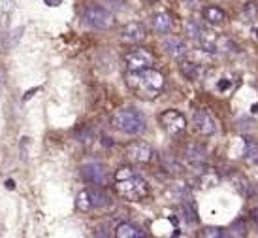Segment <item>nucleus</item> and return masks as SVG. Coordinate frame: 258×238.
I'll return each mask as SVG.
<instances>
[{
	"label": "nucleus",
	"mask_w": 258,
	"mask_h": 238,
	"mask_svg": "<svg viewBox=\"0 0 258 238\" xmlns=\"http://www.w3.org/2000/svg\"><path fill=\"white\" fill-rule=\"evenodd\" d=\"M83 23L94 30H108L115 25V19H113V14L109 10H106L104 6L91 4L83 12Z\"/></svg>",
	"instance_id": "6"
},
{
	"label": "nucleus",
	"mask_w": 258,
	"mask_h": 238,
	"mask_svg": "<svg viewBox=\"0 0 258 238\" xmlns=\"http://www.w3.org/2000/svg\"><path fill=\"white\" fill-rule=\"evenodd\" d=\"M192 125L196 132H200L204 136H211L217 132V121L209 116L206 110H196L192 114Z\"/></svg>",
	"instance_id": "11"
},
{
	"label": "nucleus",
	"mask_w": 258,
	"mask_h": 238,
	"mask_svg": "<svg viewBox=\"0 0 258 238\" xmlns=\"http://www.w3.org/2000/svg\"><path fill=\"white\" fill-rule=\"evenodd\" d=\"M164 168L168 172H179L181 170L179 163H175L172 157H164Z\"/></svg>",
	"instance_id": "20"
},
{
	"label": "nucleus",
	"mask_w": 258,
	"mask_h": 238,
	"mask_svg": "<svg viewBox=\"0 0 258 238\" xmlns=\"http://www.w3.org/2000/svg\"><path fill=\"white\" fill-rule=\"evenodd\" d=\"M185 34L192 42H196L200 50L208 51V53H215L217 36L209 29H206V25H202L200 21H196V19L185 21Z\"/></svg>",
	"instance_id": "5"
},
{
	"label": "nucleus",
	"mask_w": 258,
	"mask_h": 238,
	"mask_svg": "<svg viewBox=\"0 0 258 238\" xmlns=\"http://www.w3.org/2000/svg\"><path fill=\"white\" fill-rule=\"evenodd\" d=\"M2 2V14L8 15L14 12V6H15V0H0Z\"/></svg>",
	"instance_id": "22"
},
{
	"label": "nucleus",
	"mask_w": 258,
	"mask_h": 238,
	"mask_svg": "<svg viewBox=\"0 0 258 238\" xmlns=\"http://www.w3.org/2000/svg\"><path fill=\"white\" fill-rule=\"evenodd\" d=\"M45 2H47L49 6H58V4H60V0H45Z\"/></svg>",
	"instance_id": "24"
},
{
	"label": "nucleus",
	"mask_w": 258,
	"mask_h": 238,
	"mask_svg": "<svg viewBox=\"0 0 258 238\" xmlns=\"http://www.w3.org/2000/svg\"><path fill=\"white\" fill-rule=\"evenodd\" d=\"M243 153H245V159H247L251 165H258V144L254 140H245Z\"/></svg>",
	"instance_id": "19"
},
{
	"label": "nucleus",
	"mask_w": 258,
	"mask_h": 238,
	"mask_svg": "<svg viewBox=\"0 0 258 238\" xmlns=\"http://www.w3.org/2000/svg\"><path fill=\"white\" fill-rule=\"evenodd\" d=\"M202 15L209 25H224L226 21V14L219 6H206L202 10Z\"/></svg>",
	"instance_id": "17"
},
{
	"label": "nucleus",
	"mask_w": 258,
	"mask_h": 238,
	"mask_svg": "<svg viewBox=\"0 0 258 238\" xmlns=\"http://www.w3.org/2000/svg\"><path fill=\"white\" fill-rule=\"evenodd\" d=\"M162 47L164 51L173 59H183L188 53V43L179 36H168L164 38V42H162Z\"/></svg>",
	"instance_id": "13"
},
{
	"label": "nucleus",
	"mask_w": 258,
	"mask_h": 238,
	"mask_svg": "<svg viewBox=\"0 0 258 238\" xmlns=\"http://www.w3.org/2000/svg\"><path fill=\"white\" fill-rule=\"evenodd\" d=\"M111 125L117 130H121L130 136H138L145 130V117L134 108L117 110L111 117Z\"/></svg>",
	"instance_id": "3"
},
{
	"label": "nucleus",
	"mask_w": 258,
	"mask_h": 238,
	"mask_svg": "<svg viewBox=\"0 0 258 238\" xmlns=\"http://www.w3.org/2000/svg\"><path fill=\"white\" fill-rule=\"evenodd\" d=\"M115 191L124 201L140 202L144 201V199H147V195H149V185L130 166H121L115 172Z\"/></svg>",
	"instance_id": "2"
},
{
	"label": "nucleus",
	"mask_w": 258,
	"mask_h": 238,
	"mask_svg": "<svg viewBox=\"0 0 258 238\" xmlns=\"http://www.w3.org/2000/svg\"><path fill=\"white\" fill-rule=\"evenodd\" d=\"M181 72L185 74L186 79L198 81L204 76V65L196 63V61H181Z\"/></svg>",
	"instance_id": "15"
},
{
	"label": "nucleus",
	"mask_w": 258,
	"mask_h": 238,
	"mask_svg": "<svg viewBox=\"0 0 258 238\" xmlns=\"http://www.w3.org/2000/svg\"><path fill=\"white\" fill-rule=\"evenodd\" d=\"M185 161L194 168H204L206 166V161H208V155H206V150L198 144H190L185 148Z\"/></svg>",
	"instance_id": "14"
},
{
	"label": "nucleus",
	"mask_w": 258,
	"mask_h": 238,
	"mask_svg": "<svg viewBox=\"0 0 258 238\" xmlns=\"http://www.w3.org/2000/svg\"><path fill=\"white\" fill-rule=\"evenodd\" d=\"M252 217H254V221H256V225H258V208L252 212Z\"/></svg>",
	"instance_id": "26"
},
{
	"label": "nucleus",
	"mask_w": 258,
	"mask_h": 238,
	"mask_svg": "<svg viewBox=\"0 0 258 238\" xmlns=\"http://www.w3.org/2000/svg\"><path fill=\"white\" fill-rule=\"evenodd\" d=\"M124 65L128 72L134 70H144V68H151L155 65V55L145 47H134L124 55Z\"/></svg>",
	"instance_id": "7"
},
{
	"label": "nucleus",
	"mask_w": 258,
	"mask_h": 238,
	"mask_svg": "<svg viewBox=\"0 0 258 238\" xmlns=\"http://www.w3.org/2000/svg\"><path fill=\"white\" fill-rule=\"evenodd\" d=\"M153 29L157 30L158 34H168V32H172L173 29V19L170 14H166V12H160L153 17Z\"/></svg>",
	"instance_id": "16"
},
{
	"label": "nucleus",
	"mask_w": 258,
	"mask_h": 238,
	"mask_svg": "<svg viewBox=\"0 0 258 238\" xmlns=\"http://www.w3.org/2000/svg\"><path fill=\"white\" fill-rule=\"evenodd\" d=\"M6 187H8V189H15L14 180H8V181H6Z\"/></svg>",
	"instance_id": "25"
},
{
	"label": "nucleus",
	"mask_w": 258,
	"mask_h": 238,
	"mask_svg": "<svg viewBox=\"0 0 258 238\" xmlns=\"http://www.w3.org/2000/svg\"><path fill=\"white\" fill-rule=\"evenodd\" d=\"M147 38V29L144 27V23H126L124 27L121 29V40L122 42H128V43H140L144 42Z\"/></svg>",
	"instance_id": "12"
},
{
	"label": "nucleus",
	"mask_w": 258,
	"mask_h": 238,
	"mask_svg": "<svg viewBox=\"0 0 258 238\" xmlns=\"http://www.w3.org/2000/svg\"><path fill=\"white\" fill-rule=\"evenodd\" d=\"M126 85L138 99L153 101L164 89V76L162 72L155 70L153 66L144 68V70H134V72L126 74Z\"/></svg>",
	"instance_id": "1"
},
{
	"label": "nucleus",
	"mask_w": 258,
	"mask_h": 238,
	"mask_svg": "<svg viewBox=\"0 0 258 238\" xmlns=\"http://www.w3.org/2000/svg\"><path fill=\"white\" fill-rule=\"evenodd\" d=\"M124 155H126V159H128L130 163L144 165V163H151V161L155 159V150H153L149 144L136 140V142H130V144L126 146Z\"/></svg>",
	"instance_id": "10"
},
{
	"label": "nucleus",
	"mask_w": 258,
	"mask_h": 238,
	"mask_svg": "<svg viewBox=\"0 0 258 238\" xmlns=\"http://www.w3.org/2000/svg\"><path fill=\"white\" fill-rule=\"evenodd\" d=\"M109 204H111L109 195L102 187H96V185L79 191L78 199H76V206L83 214H89V212H94V210H102L109 206Z\"/></svg>",
	"instance_id": "4"
},
{
	"label": "nucleus",
	"mask_w": 258,
	"mask_h": 238,
	"mask_svg": "<svg viewBox=\"0 0 258 238\" xmlns=\"http://www.w3.org/2000/svg\"><path fill=\"white\" fill-rule=\"evenodd\" d=\"M36 91H38V87H36V89H30L29 93H25V97H23V101L27 102V101H29V99H32V94L36 93Z\"/></svg>",
	"instance_id": "23"
},
{
	"label": "nucleus",
	"mask_w": 258,
	"mask_h": 238,
	"mask_svg": "<svg viewBox=\"0 0 258 238\" xmlns=\"http://www.w3.org/2000/svg\"><path fill=\"white\" fill-rule=\"evenodd\" d=\"M224 232L221 231V229H213V227H209V229H204V231L200 232V236H215V238H219V236H222Z\"/></svg>",
	"instance_id": "21"
},
{
	"label": "nucleus",
	"mask_w": 258,
	"mask_h": 238,
	"mask_svg": "<svg viewBox=\"0 0 258 238\" xmlns=\"http://www.w3.org/2000/svg\"><path fill=\"white\" fill-rule=\"evenodd\" d=\"M158 123L162 125V129L168 134H181L186 129V119L185 116L177 112V110H164L158 116Z\"/></svg>",
	"instance_id": "9"
},
{
	"label": "nucleus",
	"mask_w": 258,
	"mask_h": 238,
	"mask_svg": "<svg viewBox=\"0 0 258 238\" xmlns=\"http://www.w3.org/2000/svg\"><path fill=\"white\" fill-rule=\"evenodd\" d=\"M115 236L117 238H144L145 232L136 227V225L132 223H121L117 225V229H115Z\"/></svg>",
	"instance_id": "18"
},
{
	"label": "nucleus",
	"mask_w": 258,
	"mask_h": 238,
	"mask_svg": "<svg viewBox=\"0 0 258 238\" xmlns=\"http://www.w3.org/2000/svg\"><path fill=\"white\" fill-rule=\"evenodd\" d=\"M79 174H81L83 181L96 185V187H104L109 181V174L102 163H85L79 168Z\"/></svg>",
	"instance_id": "8"
}]
</instances>
